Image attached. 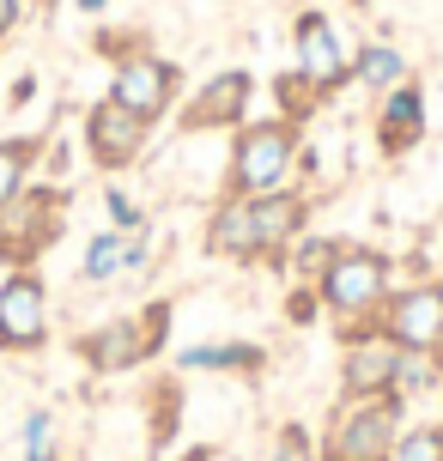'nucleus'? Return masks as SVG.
I'll return each instance as SVG.
<instances>
[{
  "mask_svg": "<svg viewBox=\"0 0 443 461\" xmlns=\"http://www.w3.org/2000/svg\"><path fill=\"white\" fill-rule=\"evenodd\" d=\"M389 292H395V261L383 249H371V243H340L334 261L322 267V279H316V298L340 328L376 322Z\"/></svg>",
  "mask_w": 443,
  "mask_h": 461,
  "instance_id": "nucleus-2",
  "label": "nucleus"
},
{
  "mask_svg": "<svg viewBox=\"0 0 443 461\" xmlns=\"http://www.w3.org/2000/svg\"><path fill=\"white\" fill-rule=\"evenodd\" d=\"M401 79H413L407 73V55L395 43H358L352 49V86H365V92H395Z\"/></svg>",
  "mask_w": 443,
  "mask_h": 461,
  "instance_id": "nucleus-16",
  "label": "nucleus"
},
{
  "mask_svg": "<svg viewBox=\"0 0 443 461\" xmlns=\"http://www.w3.org/2000/svg\"><path fill=\"white\" fill-rule=\"evenodd\" d=\"M188 461H207V449H194V456H188Z\"/></svg>",
  "mask_w": 443,
  "mask_h": 461,
  "instance_id": "nucleus-33",
  "label": "nucleus"
},
{
  "mask_svg": "<svg viewBox=\"0 0 443 461\" xmlns=\"http://www.w3.org/2000/svg\"><path fill=\"white\" fill-rule=\"evenodd\" d=\"M443 383V370L431 352H401L395 358V394L407 401V394H425V389H438Z\"/></svg>",
  "mask_w": 443,
  "mask_h": 461,
  "instance_id": "nucleus-21",
  "label": "nucleus"
},
{
  "mask_svg": "<svg viewBox=\"0 0 443 461\" xmlns=\"http://www.w3.org/2000/svg\"><path fill=\"white\" fill-rule=\"evenodd\" d=\"M49 346V285L37 267H13L0 279V352H43Z\"/></svg>",
  "mask_w": 443,
  "mask_h": 461,
  "instance_id": "nucleus-9",
  "label": "nucleus"
},
{
  "mask_svg": "<svg viewBox=\"0 0 443 461\" xmlns=\"http://www.w3.org/2000/svg\"><path fill=\"white\" fill-rule=\"evenodd\" d=\"M303 158V128L285 122V115H249L231 134V170H225V194H274V188H292Z\"/></svg>",
  "mask_w": 443,
  "mask_h": 461,
  "instance_id": "nucleus-1",
  "label": "nucleus"
},
{
  "mask_svg": "<svg viewBox=\"0 0 443 461\" xmlns=\"http://www.w3.org/2000/svg\"><path fill=\"white\" fill-rule=\"evenodd\" d=\"M249 104H256V73L249 68H225L183 104V128L188 134H219V128L237 134V128L249 122Z\"/></svg>",
  "mask_w": 443,
  "mask_h": 461,
  "instance_id": "nucleus-12",
  "label": "nucleus"
},
{
  "mask_svg": "<svg viewBox=\"0 0 443 461\" xmlns=\"http://www.w3.org/2000/svg\"><path fill=\"white\" fill-rule=\"evenodd\" d=\"M431 358H438V370H443V334H438V346H431Z\"/></svg>",
  "mask_w": 443,
  "mask_h": 461,
  "instance_id": "nucleus-32",
  "label": "nucleus"
},
{
  "mask_svg": "<svg viewBox=\"0 0 443 461\" xmlns=\"http://www.w3.org/2000/svg\"><path fill=\"white\" fill-rule=\"evenodd\" d=\"M334 249H340V237H298V243L285 249L280 267H292V279H298V285H316V279H322V267L334 261Z\"/></svg>",
  "mask_w": 443,
  "mask_h": 461,
  "instance_id": "nucleus-19",
  "label": "nucleus"
},
{
  "mask_svg": "<svg viewBox=\"0 0 443 461\" xmlns=\"http://www.w3.org/2000/svg\"><path fill=\"white\" fill-rule=\"evenodd\" d=\"M122 243H128V230H97L92 243H86V261H79V274L92 279V285H104V279H116L122 274Z\"/></svg>",
  "mask_w": 443,
  "mask_h": 461,
  "instance_id": "nucleus-20",
  "label": "nucleus"
},
{
  "mask_svg": "<svg viewBox=\"0 0 443 461\" xmlns=\"http://www.w3.org/2000/svg\"><path fill=\"white\" fill-rule=\"evenodd\" d=\"M104 6H110V0H79V13H92V19L104 13Z\"/></svg>",
  "mask_w": 443,
  "mask_h": 461,
  "instance_id": "nucleus-31",
  "label": "nucleus"
},
{
  "mask_svg": "<svg viewBox=\"0 0 443 461\" xmlns=\"http://www.w3.org/2000/svg\"><path fill=\"white\" fill-rule=\"evenodd\" d=\"M292 73H298L322 104L340 92V86H352V49H347L340 24L328 19L322 6H303L298 19H292Z\"/></svg>",
  "mask_w": 443,
  "mask_h": 461,
  "instance_id": "nucleus-5",
  "label": "nucleus"
},
{
  "mask_svg": "<svg viewBox=\"0 0 443 461\" xmlns=\"http://www.w3.org/2000/svg\"><path fill=\"white\" fill-rule=\"evenodd\" d=\"M170 334V303H146L140 316H116L104 322L97 334L79 340V358L97 370V376H116V370H134L140 358H152Z\"/></svg>",
  "mask_w": 443,
  "mask_h": 461,
  "instance_id": "nucleus-6",
  "label": "nucleus"
},
{
  "mask_svg": "<svg viewBox=\"0 0 443 461\" xmlns=\"http://www.w3.org/2000/svg\"><path fill=\"white\" fill-rule=\"evenodd\" d=\"M401 425H407V401L401 394H376V401H340L328 413L316 461H389Z\"/></svg>",
  "mask_w": 443,
  "mask_h": 461,
  "instance_id": "nucleus-3",
  "label": "nucleus"
},
{
  "mask_svg": "<svg viewBox=\"0 0 443 461\" xmlns=\"http://www.w3.org/2000/svg\"><path fill=\"white\" fill-rule=\"evenodd\" d=\"M389 461H443V425H401Z\"/></svg>",
  "mask_w": 443,
  "mask_h": 461,
  "instance_id": "nucleus-22",
  "label": "nucleus"
},
{
  "mask_svg": "<svg viewBox=\"0 0 443 461\" xmlns=\"http://www.w3.org/2000/svg\"><path fill=\"white\" fill-rule=\"evenodd\" d=\"M146 267H152V243L146 237H128L122 243V274H146Z\"/></svg>",
  "mask_w": 443,
  "mask_h": 461,
  "instance_id": "nucleus-26",
  "label": "nucleus"
},
{
  "mask_svg": "<svg viewBox=\"0 0 443 461\" xmlns=\"http://www.w3.org/2000/svg\"><path fill=\"white\" fill-rule=\"evenodd\" d=\"M420 140H425V86L420 79H401L395 92H383V104H376V146L389 158H401Z\"/></svg>",
  "mask_w": 443,
  "mask_h": 461,
  "instance_id": "nucleus-14",
  "label": "nucleus"
},
{
  "mask_svg": "<svg viewBox=\"0 0 443 461\" xmlns=\"http://www.w3.org/2000/svg\"><path fill=\"white\" fill-rule=\"evenodd\" d=\"M207 255L219 261H261V243H256V212L243 194H219L207 212Z\"/></svg>",
  "mask_w": 443,
  "mask_h": 461,
  "instance_id": "nucleus-15",
  "label": "nucleus"
},
{
  "mask_svg": "<svg viewBox=\"0 0 443 461\" xmlns=\"http://www.w3.org/2000/svg\"><path fill=\"white\" fill-rule=\"evenodd\" d=\"M19 19H24V0H0V43L19 31Z\"/></svg>",
  "mask_w": 443,
  "mask_h": 461,
  "instance_id": "nucleus-29",
  "label": "nucleus"
},
{
  "mask_svg": "<svg viewBox=\"0 0 443 461\" xmlns=\"http://www.w3.org/2000/svg\"><path fill=\"white\" fill-rule=\"evenodd\" d=\"M267 352L249 340H212V346H188L183 370H243V376H261Z\"/></svg>",
  "mask_w": 443,
  "mask_h": 461,
  "instance_id": "nucleus-17",
  "label": "nucleus"
},
{
  "mask_svg": "<svg viewBox=\"0 0 443 461\" xmlns=\"http://www.w3.org/2000/svg\"><path fill=\"white\" fill-rule=\"evenodd\" d=\"M68 225V188L24 183L6 207H0V261L31 267L43 249H55V237Z\"/></svg>",
  "mask_w": 443,
  "mask_h": 461,
  "instance_id": "nucleus-4",
  "label": "nucleus"
},
{
  "mask_svg": "<svg viewBox=\"0 0 443 461\" xmlns=\"http://www.w3.org/2000/svg\"><path fill=\"white\" fill-rule=\"evenodd\" d=\"M24 461H55V419L43 413V407H31L24 413Z\"/></svg>",
  "mask_w": 443,
  "mask_h": 461,
  "instance_id": "nucleus-24",
  "label": "nucleus"
},
{
  "mask_svg": "<svg viewBox=\"0 0 443 461\" xmlns=\"http://www.w3.org/2000/svg\"><path fill=\"white\" fill-rule=\"evenodd\" d=\"M316 310H322V298H316V285H298V292L285 298V316H292V322H310Z\"/></svg>",
  "mask_w": 443,
  "mask_h": 461,
  "instance_id": "nucleus-27",
  "label": "nucleus"
},
{
  "mask_svg": "<svg viewBox=\"0 0 443 461\" xmlns=\"http://www.w3.org/2000/svg\"><path fill=\"white\" fill-rule=\"evenodd\" d=\"M37 158H43V140H37V134L0 140V207H6V201H13V194H19L24 183H31Z\"/></svg>",
  "mask_w": 443,
  "mask_h": 461,
  "instance_id": "nucleus-18",
  "label": "nucleus"
},
{
  "mask_svg": "<svg viewBox=\"0 0 443 461\" xmlns=\"http://www.w3.org/2000/svg\"><path fill=\"white\" fill-rule=\"evenodd\" d=\"M376 334L401 352H431L443 334V279H413V285H395L383 310H376Z\"/></svg>",
  "mask_w": 443,
  "mask_h": 461,
  "instance_id": "nucleus-7",
  "label": "nucleus"
},
{
  "mask_svg": "<svg viewBox=\"0 0 443 461\" xmlns=\"http://www.w3.org/2000/svg\"><path fill=\"white\" fill-rule=\"evenodd\" d=\"M146 140H152V122L134 110H122L116 97H97L92 110H86V152H92L97 170H128V164H140Z\"/></svg>",
  "mask_w": 443,
  "mask_h": 461,
  "instance_id": "nucleus-10",
  "label": "nucleus"
},
{
  "mask_svg": "<svg viewBox=\"0 0 443 461\" xmlns=\"http://www.w3.org/2000/svg\"><path fill=\"white\" fill-rule=\"evenodd\" d=\"M395 358H401V346H389L371 322L347 328V352H340V401L395 394Z\"/></svg>",
  "mask_w": 443,
  "mask_h": 461,
  "instance_id": "nucleus-11",
  "label": "nucleus"
},
{
  "mask_svg": "<svg viewBox=\"0 0 443 461\" xmlns=\"http://www.w3.org/2000/svg\"><path fill=\"white\" fill-rule=\"evenodd\" d=\"M249 212H256L261 261H285V249H292V243L303 237V225H310V194H298V188H274V194H256Z\"/></svg>",
  "mask_w": 443,
  "mask_h": 461,
  "instance_id": "nucleus-13",
  "label": "nucleus"
},
{
  "mask_svg": "<svg viewBox=\"0 0 443 461\" xmlns=\"http://www.w3.org/2000/svg\"><path fill=\"white\" fill-rule=\"evenodd\" d=\"M110 97H116L122 110L146 115V122L158 128V115H170L176 97H183V68L164 61V55H152V49H134V55H122L116 73H110Z\"/></svg>",
  "mask_w": 443,
  "mask_h": 461,
  "instance_id": "nucleus-8",
  "label": "nucleus"
},
{
  "mask_svg": "<svg viewBox=\"0 0 443 461\" xmlns=\"http://www.w3.org/2000/svg\"><path fill=\"white\" fill-rule=\"evenodd\" d=\"M274 97H280V115H285V122H298V128H303L316 110H322V97L310 92L298 73H280V79H274Z\"/></svg>",
  "mask_w": 443,
  "mask_h": 461,
  "instance_id": "nucleus-23",
  "label": "nucleus"
},
{
  "mask_svg": "<svg viewBox=\"0 0 443 461\" xmlns=\"http://www.w3.org/2000/svg\"><path fill=\"white\" fill-rule=\"evenodd\" d=\"M104 207H110V225L128 230V237H134V230L146 225V207L134 201V194H128V188H104Z\"/></svg>",
  "mask_w": 443,
  "mask_h": 461,
  "instance_id": "nucleus-25",
  "label": "nucleus"
},
{
  "mask_svg": "<svg viewBox=\"0 0 443 461\" xmlns=\"http://www.w3.org/2000/svg\"><path fill=\"white\" fill-rule=\"evenodd\" d=\"M303 456H310L303 431H298V425H285V431H280V461H303Z\"/></svg>",
  "mask_w": 443,
  "mask_h": 461,
  "instance_id": "nucleus-28",
  "label": "nucleus"
},
{
  "mask_svg": "<svg viewBox=\"0 0 443 461\" xmlns=\"http://www.w3.org/2000/svg\"><path fill=\"white\" fill-rule=\"evenodd\" d=\"M31 97H37V73H19L13 79V104H31Z\"/></svg>",
  "mask_w": 443,
  "mask_h": 461,
  "instance_id": "nucleus-30",
  "label": "nucleus"
}]
</instances>
